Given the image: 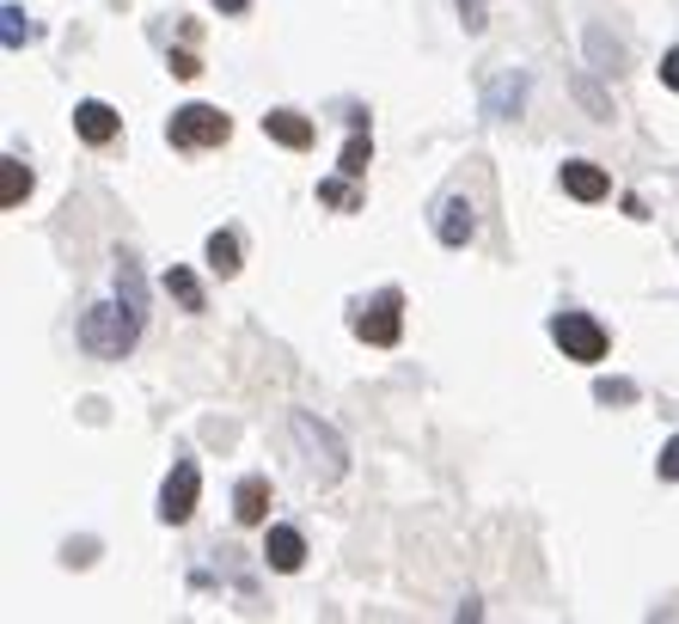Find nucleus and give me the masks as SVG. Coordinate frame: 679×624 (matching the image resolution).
I'll return each instance as SVG.
<instances>
[{"label": "nucleus", "instance_id": "f257e3e1", "mask_svg": "<svg viewBox=\"0 0 679 624\" xmlns=\"http://www.w3.org/2000/svg\"><path fill=\"white\" fill-rule=\"evenodd\" d=\"M135 337H141V313L135 306H86V319H81V349L98 361H123L135 349Z\"/></svg>", "mask_w": 679, "mask_h": 624}, {"label": "nucleus", "instance_id": "f03ea898", "mask_svg": "<svg viewBox=\"0 0 679 624\" xmlns=\"http://www.w3.org/2000/svg\"><path fill=\"white\" fill-rule=\"evenodd\" d=\"M288 429H294V441H300V453H307V465H312V478L319 484H337L349 472V447H343V435H337L331 423H319L312 411H294Z\"/></svg>", "mask_w": 679, "mask_h": 624}, {"label": "nucleus", "instance_id": "7ed1b4c3", "mask_svg": "<svg viewBox=\"0 0 679 624\" xmlns=\"http://www.w3.org/2000/svg\"><path fill=\"white\" fill-rule=\"evenodd\" d=\"M349 331H356L361 343H373V349H392L404 337V294L399 288H380L373 300H356Z\"/></svg>", "mask_w": 679, "mask_h": 624}, {"label": "nucleus", "instance_id": "20e7f679", "mask_svg": "<svg viewBox=\"0 0 679 624\" xmlns=\"http://www.w3.org/2000/svg\"><path fill=\"white\" fill-rule=\"evenodd\" d=\"M226 135H233V117L214 105H184L172 110V123H166V141L172 147H221Z\"/></svg>", "mask_w": 679, "mask_h": 624}, {"label": "nucleus", "instance_id": "39448f33", "mask_svg": "<svg viewBox=\"0 0 679 624\" xmlns=\"http://www.w3.org/2000/svg\"><path fill=\"white\" fill-rule=\"evenodd\" d=\"M197 496H202L197 459H178L172 472H166V484H160V520L166 527H184V520L197 515Z\"/></svg>", "mask_w": 679, "mask_h": 624}, {"label": "nucleus", "instance_id": "423d86ee", "mask_svg": "<svg viewBox=\"0 0 679 624\" xmlns=\"http://www.w3.org/2000/svg\"><path fill=\"white\" fill-rule=\"evenodd\" d=\"M551 337H558V349L570 361H600L606 356V325L587 319V313H558V319H551Z\"/></svg>", "mask_w": 679, "mask_h": 624}, {"label": "nucleus", "instance_id": "0eeeda50", "mask_svg": "<svg viewBox=\"0 0 679 624\" xmlns=\"http://www.w3.org/2000/svg\"><path fill=\"white\" fill-rule=\"evenodd\" d=\"M471 233H478V209H471V197H447L441 214H435V240L459 252V245H471Z\"/></svg>", "mask_w": 679, "mask_h": 624}, {"label": "nucleus", "instance_id": "6e6552de", "mask_svg": "<svg viewBox=\"0 0 679 624\" xmlns=\"http://www.w3.org/2000/svg\"><path fill=\"white\" fill-rule=\"evenodd\" d=\"M74 129H81V141L105 147V141H117L123 117H117V110L105 105V98H86V105H74Z\"/></svg>", "mask_w": 679, "mask_h": 624}, {"label": "nucleus", "instance_id": "1a4fd4ad", "mask_svg": "<svg viewBox=\"0 0 679 624\" xmlns=\"http://www.w3.org/2000/svg\"><path fill=\"white\" fill-rule=\"evenodd\" d=\"M563 190H570L575 202H600L606 190H613V178L600 172L594 160H563Z\"/></svg>", "mask_w": 679, "mask_h": 624}, {"label": "nucleus", "instance_id": "9d476101", "mask_svg": "<svg viewBox=\"0 0 679 624\" xmlns=\"http://www.w3.org/2000/svg\"><path fill=\"white\" fill-rule=\"evenodd\" d=\"M264 558H269V570H282V575H294L300 563H307V539L294 527H269V539H264Z\"/></svg>", "mask_w": 679, "mask_h": 624}, {"label": "nucleus", "instance_id": "9b49d317", "mask_svg": "<svg viewBox=\"0 0 679 624\" xmlns=\"http://www.w3.org/2000/svg\"><path fill=\"white\" fill-rule=\"evenodd\" d=\"M233 515H240V527H264L269 520V478H240V490H233Z\"/></svg>", "mask_w": 679, "mask_h": 624}, {"label": "nucleus", "instance_id": "f8f14e48", "mask_svg": "<svg viewBox=\"0 0 679 624\" xmlns=\"http://www.w3.org/2000/svg\"><path fill=\"white\" fill-rule=\"evenodd\" d=\"M264 135L276 147H294V154H300V147H312V123L300 117V110H269L264 117Z\"/></svg>", "mask_w": 679, "mask_h": 624}, {"label": "nucleus", "instance_id": "ddd939ff", "mask_svg": "<svg viewBox=\"0 0 679 624\" xmlns=\"http://www.w3.org/2000/svg\"><path fill=\"white\" fill-rule=\"evenodd\" d=\"M25 190H31V172H25V160H0V209H19L25 202Z\"/></svg>", "mask_w": 679, "mask_h": 624}, {"label": "nucleus", "instance_id": "4468645a", "mask_svg": "<svg viewBox=\"0 0 679 624\" xmlns=\"http://www.w3.org/2000/svg\"><path fill=\"white\" fill-rule=\"evenodd\" d=\"M117 300L147 313V282H141V264H135V257H117Z\"/></svg>", "mask_w": 679, "mask_h": 624}, {"label": "nucleus", "instance_id": "2eb2a0df", "mask_svg": "<svg viewBox=\"0 0 679 624\" xmlns=\"http://www.w3.org/2000/svg\"><path fill=\"white\" fill-rule=\"evenodd\" d=\"M166 294H172L184 313H202V306H209V294H202V282L190 276V269H166Z\"/></svg>", "mask_w": 679, "mask_h": 624}, {"label": "nucleus", "instance_id": "dca6fc26", "mask_svg": "<svg viewBox=\"0 0 679 624\" xmlns=\"http://www.w3.org/2000/svg\"><path fill=\"white\" fill-rule=\"evenodd\" d=\"M520 98H527V74H502V81L490 86V117H514Z\"/></svg>", "mask_w": 679, "mask_h": 624}, {"label": "nucleus", "instance_id": "f3484780", "mask_svg": "<svg viewBox=\"0 0 679 624\" xmlns=\"http://www.w3.org/2000/svg\"><path fill=\"white\" fill-rule=\"evenodd\" d=\"M368 160H373V141L361 135V117H356V135L343 141V160H337V172H343V178H361V172H368Z\"/></svg>", "mask_w": 679, "mask_h": 624}, {"label": "nucleus", "instance_id": "a211bd4d", "mask_svg": "<svg viewBox=\"0 0 679 624\" xmlns=\"http://www.w3.org/2000/svg\"><path fill=\"white\" fill-rule=\"evenodd\" d=\"M209 269L214 276H240V240L233 233H209Z\"/></svg>", "mask_w": 679, "mask_h": 624}, {"label": "nucleus", "instance_id": "6ab92c4d", "mask_svg": "<svg viewBox=\"0 0 679 624\" xmlns=\"http://www.w3.org/2000/svg\"><path fill=\"white\" fill-rule=\"evenodd\" d=\"M319 202H331V209H361V197H356V184H349V178H325Z\"/></svg>", "mask_w": 679, "mask_h": 624}, {"label": "nucleus", "instance_id": "aec40b11", "mask_svg": "<svg viewBox=\"0 0 679 624\" xmlns=\"http://www.w3.org/2000/svg\"><path fill=\"white\" fill-rule=\"evenodd\" d=\"M0 19H7V25H0V38H7V50H19V43L31 38V19H25V7H7V13H0Z\"/></svg>", "mask_w": 679, "mask_h": 624}, {"label": "nucleus", "instance_id": "412c9836", "mask_svg": "<svg viewBox=\"0 0 679 624\" xmlns=\"http://www.w3.org/2000/svg\"><path fill=\"white\" fill-rule=\"evenodd\" d=\"M594 399L600 404H637V385L630 380H594Z\"/></svg>", "mask_w": 679, "mask_h": 624}, {"label": "nucleus", "instance_id": "4be33fe9", "mask_svg": "<svg viewBox=\"0 0 679 624\" xmlns=\"http://www.w3.org/2000/svg\"><path fill=\"white\" fill-rule=\"evenodd\" d=\"M575 98H582V105H587V110H594V117H600V123L613 117V105H606V98H600V93H594V81H575Z\"/></svg>", "mask_w": 679, "mask_h": 624}, {"label": "nucleus", "instance_id": "5701e85b", "mask_svg": "<svg viewBox=\"0 0 679 624\" xmlns=\"http://www.w3.org/2000/svg\"><path fill=\"white\" fill-rule=\"evenodd\" d=\"M655 472H661L667 484H679V435H673V441H667V447H661V459H655Z\"/></svg>", "mask_w": 679, "mask_h": 624}, {"label": "nucleus", "instance_id": "b1692460", "mask_svg": "<svg viewBox=\"0 0 679 624\" xmlns=\"http://www.w3.org/2000/svg\"><path fill=\"white\" fill-rule=\"evenodd\" d=\"M166 67H172L178 81H197V74H202V62H197L190 50H172V62H166Z\"/></svg>", "mask_w": 679, "mask_h": 624}, {"label": "nucleus", "instance_id": "393cba45", "mask_svg": "<svg viewBox=\"0 0 679 624\" xmlns=\"http://www.w3.org/2000/svg\"><path fill=\"white\" fill-rule=\"evenodd\" d=\"M484 13H490V0H459V19H466V31H484Z\"/></svg>", "mask_w": 679, "mask_h": 624}, {"label": "nucleus", "instance_id": "a878e982", "mask_svg": "<svg viewBox=\"0 0 679 624\" xmlns=\"http://www.w3.org/2000/svg\"><path fill=\"white\" fill-rule=\"evenodd\" d=\"M661 81L679 93V50H667V55H661Z\"/></svg>", "mask_w": 679, "mask_h": 624}, {"label": "nucleus", "instance_id": "bb28decb", "mask_svg": "<svg viewBox=\"0 0 679 624\" xmlns=\"http://www.w3.org/2000/svg\"><path fill=\"white\" fill-rule=\"evenodd\" d=\"M214 7H221V13H245V7H252V0H214Z\"/></svg>", "mask_w": 679, "mask_h": 624}]
</instances>
